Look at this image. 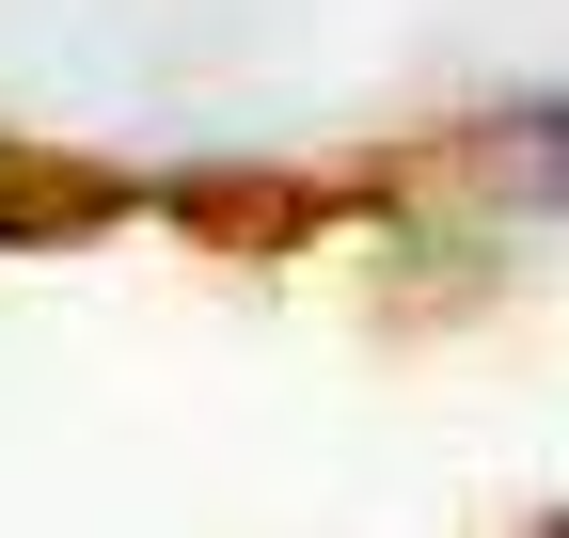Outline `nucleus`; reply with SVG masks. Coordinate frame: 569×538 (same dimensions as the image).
Instances as JSON below:
<instances>
[{"label": "nucleus", "mask_w": 569, "mask_h": 538, "mask_svg": "<svg viewBox=\"0 0 569 538\" xmlns=\"http://www.w3.org/2000/svg\"><path fill=\"white\" fill-rule=\"evenodd\" d=\"M475 190H507V207H569V96H522L475 127Z\"/></svg>", "instance_id": "1"}, {"label": "nucleus", "mask_w": 569, "mask_h": 538, "mask_svg": "<svg viewBox=\"0 0 569 538\" xmlns=\"http://www.w3.org/2000/svg\"><path fill=\"white\" fill-rule=\"evenodd\" d=\"M553 538H569V522H553Z\"/></svg>", "instance_id": "2"}]
</instances>
